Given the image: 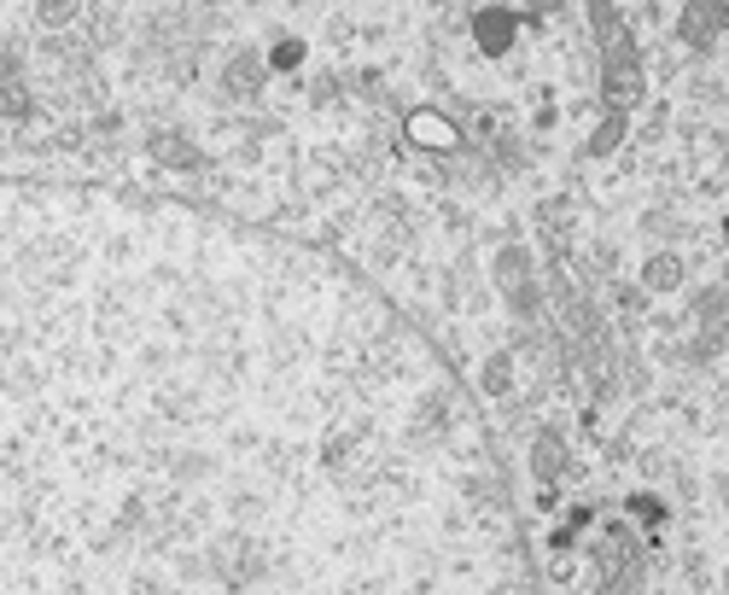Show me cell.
I'll return each instance as SVG.
<instances>
[{
  "label": "cell",
  "instance_id": "1",
  "mask_svg": "<svg viewBox=\"0 0 729 595\" xmlns=\"http://www.w3.org/2000/svg\"><path fill=\"white\" fill-rule=\"evenodd\" d=\"M723 30V0H688L683 7V41L688 47H712Z\"/></svg>",
  "mask_w": 729,
  "mask_h": 595
},
{
  "label": "cell",
  "instance_id": "11",
  "mask_svg": "<svg viewBox=\"0 0 729 595\" xmlns=\"http://www.w3.org/2000/svg\"><path fill=\"white\" fill-rule=\"evenodd\" d=\"M508 380H514V362H508V357H496L491 368H484V392H491V397L508 392Z\"/></svg>",
  "mask_w": 729,
  "mask_h": 595
},
{
  "label": "cell",
  "instance_id": "4",
  "mask_svg": "<svg viewBox=\"0 0 729 595\" xmlns=\"http://www.w3.org/2000/svg\"><path fill=\"white\" fill-rule=\"evenodd\" d=\"M473 35H479L484 53H508V47H514V12H508V7L479 12V18H473Z\"/></svg>",
  "mask_w": 729,
  "mask_h": 595
},
{
  "label": "cell",
  "instance_id": "10",
  "mask_svg": "<svg viewBox=\"0 0 729 595\" xmlns=\"http://www.w3.org/2000/svg\"><path fill=\"white\" fill-rule=\"evenodd\" d=\"M409 129H415V140H438V147H450V140H455L450 123H438V117H427V111H420V117L409 123Z\"/></svg>",
  "mask_w": 729,
  "mask_h": 595
},
{
  "label": "cell",
  "instance_id": "8",
  "mask_svg": "<svg viewBox=\"0 0 729 595\" xmlns=\"http://www.w3.org/2000/svg\"><path fill=\"white\" fill-rule=\"evenodd\" d=\"M560 467H566V449L555 444V433H543V444H537V474H543V479H555Z\"/></svg>",
  "mask_w": 729,
  "mask_h": 595
},
{
  "label": "cell",
  "instance_id": "6",
  "mask_svg": "<svg viewBox=\"0 0 729 595\" xmlns=\"http://www.w3.org/2000/svg\"><path fill=\"white\" fill-rule=\"evenodd\" d=\"M76 12H83V0H35V18H42V30H65Z\"/></svg>",
  "mask_w": 729,
  "mask_h": 595
},
{
  "label": "cell",
  "instance_id": "5",
  "mask_svg": "<svg viewBox=\"0 0 729 595\" xmlns=\"http://www.w3.org/2000/svg\"><path fill=\"white\" fill-rule=\"evenodd\" d=\"M35 111V99L24 88V76H18L12 59H0V117H30Z\"/></svg>",
  "mask_w": 729,
  "mask_h": 595
},
{
  "label": "cell",
  "instance_id": "7",
  "mask_svg": "<svg viewBox=\"0 0 729 595\" xmlns=\"http://www.w3.org/2000/svg\"><path fill=\"white\" fill-rule=\"evenodd\" d=\"M642 280L654 286V293H672V286L683 280V263H677V257H654V263L642 269Z\"/></svg>",
  "mask_w": 729,
  "mask_h": 595
},
{
  "label": "cell",
  "instance_id": "3",
  "mask_svg": "<svg viewBox=\"0 0 729 595\" xmlns=\"http://www.w3.org/2000/svg\"><path fill=\"white\" fill-rule=\"evenodd\" d=\"M147 152L164 163V170H199V163H205V152H199L187 135H170V129H158V135L147 140Z\"/></svg>",
  "mask_w": 729,
  "mask_h": 595
},
{
  "label": "cell",
  "instance_id": "9",
  "mask_svg": "<svg viewBox=\"0 0 729 595\" xmlns=\"http://www.w3.org/2000/svg\"><path fill=\"white\" fill-rule=\"evenodd\" d=\"M619 135H624V111H613V117H607L601 129H596V140H590V158L613 152V147H619Z\"/></svg>",
  "mask_w": 729,
  "mask_h": 595
},
{
  "label": "cell",
  "instance_id": "2",
  "mask_svg": "<svg viewBox=\"0 0 729 595\" xmlns=\"http://www.w3.org/2000/svg\"><path fill=\"white\" fill-rule=\"evenodd\" d=\"M262 71H269V65H262V53L234 47L228 65H222V88H228V94H257L262 88Z\"/></svg>",
  "mask_w": 729,
  "mask_h": 595
}]
</instances>
